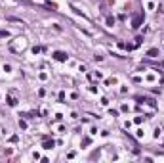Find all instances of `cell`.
Segmentation results:
<instances>
[{
    "mask_svg": "<svg viewBox=\"0 0 164 163\" xmlns=\"http://www.w3.org/2000/svg\"><path fill=\"white\" fill-rule=\"evenodd\" d=\"M55 60H65V54H61V52H55Z\"/></svg>",
    "mask_w": 164,
    "mask_h": 163,
    "instance_id": "6da1fadb",
    "label": "cell"
}]
</instances>
